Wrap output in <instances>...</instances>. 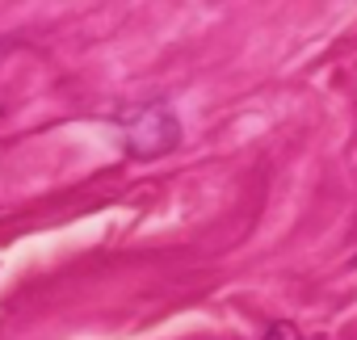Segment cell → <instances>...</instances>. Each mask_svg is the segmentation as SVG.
Wrapping results in <instances>:
<instances>
[]
</instances>
